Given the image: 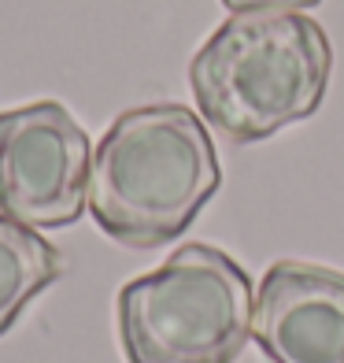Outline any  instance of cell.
I'll return each instance as SVG.
<instances>
[{
	"mask_svg": "<svg viewBox=\"0 0 344 363\" xmlns=\"http://www.w3.org/2000/svg\"><path fill=\"white\" fill-rule=\"evenodd\" d=\"M333 71L326 30L300 11L226 19L189 63L200 119L226 141L252 145L311 119Z\"/></svg>",
	"mask_w": 344,
	"mask_h": 363,
	"instance_id": "cell-2",
	"label": "cell"
},
{
	"mask_svg": "<svg viewBox=\"0 0 344 363\" xmlns=\"http://www.w3.org/2000/svg\"><path fill=\"white\" fill-rule=\"evenodd\" d=\"M252 311L241 263L193 241L119 289V341L130 363H237L252 341Z\"/></svg>",
	"mask_w": 344,
	"mask_h": 363,
	"instance_id": "cell-3",
	"label": "cell"
},
{
	"mask_svg": "<svg viewBox=\"0 0 344 363\" xmlns=\"http://www.w3.org/2000/svg\"><path fill=\"white\" fill-rule=\"evenodd\" d=\"M93 148L59 101L0 111V211L34 230H63L89 208Z\"/></svg>",
	"mask_w": 344,
	"mask_h": 363,
	"instance_id": "cell-4",
	"label": "cell"
},
{
	"mask_svg": "<svg viewBox=\"0 0 344 363\" xmlns=\"http://www.w3.org/2000/svg\"><path fill=\"white\" fill-rule=\"evenodd\" d=\"M219 186L222 167L200 115L185 104H141L96 145L89 211L111 241L159 249L185 234Z\"/></svg>",
	"mask_w": 344,
	"mask_h": 363,
	"instance_id": "cell-1",
	"label": "cell"
},
{
	"mask_svg": "<svg viewBox=\"0 0 344 363\" xmlns=\"http://www.w3.org/2000/svg\"><path fill=\"white\" fill-rule=\"evenodd\" d=\"M252 337L270 363H344V274L277 259L256 289Z\"/></svg>",
	"mask_w": 344,
	"mask_h": 363,
	"instance_id": "cell-5",
	"label": "cell"
},
{
	"mask_svg": "<svg viewBox=\"0 0 344 363\" xmlns=\"http://www.w3.org/2000/svg\"><path fill=\"white\" fill-rule=\"evenodd\" d=\"M222 4L234 15H248V11H307L322 0H222Z\"/></svg>",
	"mask_w": 344,
	"mask_h": 363,
	"instance_id": "cell-7",
	"label": "cell"
},
{
	"mask_svg": "<svg viewBox=\"0 0 344 363\" xmlns=\"http://www.w3.org/2000/svg\"><path fill=\"white\" fill-rule=\"evenodd\" d=\"M67 259L45 234L0 211V337L19 323L34 296L56 286Z\"/></svg>",
	"mask_w": 344,
	"mask_h": 363,
	"instance_id": "cell-6",
	"label": "cell"
}]
</instances>
